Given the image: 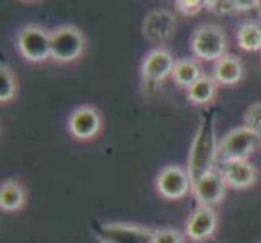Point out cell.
I'll return each mask as SVG.
<instances>
[{
    "instance_id": "cell-1",
    "label": "cell",
    "mask_w": 261,
    "mask_h": 243,
    "mask_svg": "<svg viewBox=\"0 0 261 243\" xmlns=\"http://www.w3.org/2000/svg\"><path fill=\"white\" fill-rule=\"evenodd\" d=\"M219 159V143L216 137V115L213 112L204 114L195 138L188 151L187 170L195 183L203 175L216 169Z\"/></svg>"
},
{
    "instance_id": "cell-2",
    "label": "cell",
    "mask_w": 261,
    "mask_h": 243,
    "mask_svg": "<svg viewBox=\"0 0 261 243\" xmlns=\"http://www.w3.org/2000/svg\"><path fill=\"white\" fill-rule=\"evenodd\" d=\"M85 33L75 24H62L50 31V60L60 65L75 64L85 56Z\"/></svg>"
},
{
    "instance_id": "cell-3",
    "label": "cell",
    "mask_w": 261,
    "mask_h": 243,
    "mask_svg": "<svg viewBox=\"0 0 261 243\" xmlns=\"http://www.w3.org/2000/svg\"><path fill=\"white\" fill-rule=\"evenodd\" d=\"M190 49L198 60L218 62L227 56V36L219 24L206 23L198 26L190 39Z\"/></svg>"
},
{
    "instance_id": "cell-4",
    "label": "cell",
    "mask_w": 261,
    "mask_h": 243,
    "mask_svg": "<svg viewBox=\"0 0 261 243\" xmlns=\"http://www.w3.org/2000/svg\"><path fill=\"white\" fill-rule=\"evenodd\" d=\"M20 56L30 64H44L50 59V31L41 24H26L16 36Z\"/></svg>"
},
{
    "instance_id": "cell-5",
    "label": "cell",
    "mask_w": 261,
    "mask_h": 243,
    "mask_svg": "<svg viewBox=\"0 0 261 243\" xmlns=\"http://www.w3.org/2000/svg\"><path fill=\"white\" fill-rule=\"evenodd\" d=\"M261 145V137L250 128L237 127L230 130L219 143V162L247 160Z\"/></svg>"
},
{
    "instance_id": "cell-6",
    "label": "cell",
    "mask_w": 261,
    "mask_h": 243,
    "mask_svg": "<svg viewBox=\"0 0 261 243\" xmlns=\"http://www.w3.org/2000/svg\"><path fill=\"white\" fill-rule=\"evenodd\" d=\"M154 233L149 227L128 222H107L96 227L99 243H154Z\"/></svg>"
},
{
    "instance_id": "cell-7",
    "label": "cell",
    "mask_w": 261,
    "mask_h": 243,
    "mask_svg": "<svg viewBox=\"0 0 261 243\" xmlns=\"http://www.w3.org/2000/svg\"><path fill=\"white\" fill-rule=\"evenodd\" d=\"M102 114L94 105H80L68 117V133L76 141H93L102 131Z\"/></svg>"
},
{
    "instance_id": "cell-8",
    "label": "cell",
    "mask_w": 261,
    "mask_h": 243,
    "mask_svg": "<svg viewBox=\"0 0 261 243\" xmlns=\"http://www.w3.org/2000/svg\"><path fill=\"white\" fill-rule=\"evenodd\" d=\"M192 188L193 182L188 175V170L180 166H167L161 169L156 177V192L164 200H182L192 192Z\"/></svg>"
},
{
    "instance_id": "cell-9",
    "label": "cell",
    "mask_w": 261,
    "mask_h": 243,
    "mask_svg": "<svg viewBox=\"0 0 261 243\" xmlns=\"http://www.w3.org/2000/svg\"><path fill=\"white\" fill-rule=\"evenodd\" d=\"M177 30V16L167 10V8H156L151 10L141 24L143 36L152 44L163 46L172 36Z\"/></svg>"
},
{
    "instance_id": "cell-10",
    "label": "cell",
    "mask_w": 261,
    "mask_h": 243,
    "mask_svg": "<svg viewBox=\"0 0 261 243\" xmlns=\"http://www.w3.org/2000/svg\"><path fill=\"white\" fill-rule=\"evenodd\" d=\"M192 192L195 195V200L198 206H204V208H214L218 206L227 192V183L224 180L221 170L216 167L211 172L203 175L200 180L193 183Z\"/></svg>"
},
{
    "instance_id": "cell-11",
    "label": "cell",
    "mask_w": 261,
    "mask_h": 243,
    "mask_svg": "<svg viewBox=\"0 0 261 243\" xmlns=\"http://www.w3.org/2000/svg\"><path fill=\"white\" fill-rule=\"evenodd\" d=\"M175 59L167 49L156 47L149 50L141 62V76L148 85H159L172 76Z\"/></svg>"
},
{
    "instance_id": "cell-12",
    "label": "cell",
    "mask_w": 261,
    "mask_h": 243,
    "mask_svg": "<svg viewBox=\"0 0 261 243\" xmlns=\"http://www.w3.org/2000/svg\"><path fill=\"white\" fill-rule=\"evenodd\" d=\"M216 229H218V214L214 208L198 206L185 222V235L193 241H204L211 238Z\"/></svg>"
},
{
    "instance_id": "cell-13",
    "label": "cell",
    "mask_w": 261,
    "mask_h": 243,
    "mask_svg": "<svg viewBox=\"0 0 261 243\" xmlns=\"http://www.w3.org/2000/svg\"><path fill=\"white\" fill-rule=\"evenodd\" d=\"M219 170L226 180L227 186L236 188V190H245V188L253 186L258 172L256 167L247 160H224L221 162Z\"/></svg>"
},
{
    "instance_id": "cell-14",
    "label": "cell",
    "mask_w": 261,
    "mask_h": 243,
    "mask_svg": "<svg viewBox=\"0 0 261 243\" xmlns=\"http://www.w3.org/2000/svg\"><path fill=\"white\" fill-rule=\"evenodd\" d=\"M245 68L242 60L236 56L227 53L226 57L218 60L213 67V78L221 86H236L244 79Z\"/></svg>"
},
{
    "instance_id": "cell-15",
    "label": "cell",
    "mask_w": 261,
    "mask_h": 243,
    "mask_svg": "<svg viewBox=\"0 0 261 243\" xmlns=\"http://www.w3.org/2000/svg\"><path fill=\"white\" fill-rule=\"evenodd\" d=\"M26 201L28 193L24 186L18 180H5L0 186V209L5 212H18L26 206Z\"/></svg>"
},
{
    "instance_id": "cell-16",
    "label": "cell",
    "mask_w": 261,
    "mask_h": 243,
    "mask_svg": "<svg viewBox=\"0 0 261 243\" xmlns=\"http://www.w3.org/2000/svg\"><path fill=\"white\" fill-rule=\"evenodd\" d=\"M218 83L214 81L213 76L203 75L196 81L193 86L187 89V99L188 102H192L196 107H206L210 105L218 94Z\"/></svg>"
},
{
    "instance_id": "cell-17",
    "label": "cell",
    "mask_w": 261,
    "mask_h": 243,
    "mask_svg": "<svg viewBox=\"0 0 261 243\" xmlns=\"http://www.w3.org/2000/svg\"><path fill=\"white\" fill-rule=\"evenodd\" d=\"M203 76L201 65L198 64V60L195 59H178L175 60V65L172 70V78L174 83L180 88L188 89L193 86L198 79Z\"/></svg>"
},
{
    "instance_id": "cell-18",
    "label": "cell",
    "mask_w": 261,
    "mask_h": 243,
    "mask_svg": "<svg viewBox=\"0 0 261 243\" xmlns=\"http://www.w3.org/2000/svg\"><path fill=\"white\" fill-rule=\"evenodd\" d=\"M237 44L245 52L261 50V26L255 21L242 23L237 30Z\"/></svg>"
},
{
    "instance_id": "cell-19",
    "label": "cell",
    "mask_w": 261,
    "mask_h": 243,
    "mask_svg": "<svg viewBox=\"0 0 261 243\" xmlns=\"http://www.w3.org/2000/svg\"><path fill=\"white\" fill-rule=\"evenodd\" d=\"M18 94V79L8 65H0V104H10Z\"/></svg>"
},
{
    "instance_id": "cell-20",
    "label": "cell",
    "mask_w": 261,
    "mask_h": 243,
    "mask_svg": "<svg viewBox=\"0 0 261 243\" xmlns=\"http://www.w3.org/2000/svg\"><path fill=\"white\" fill-rule=\"evenodd\" d=\"M244 123L247 128L261 137V102H255L248 107L244 117Z\"/></svg>"
},
{
    "instance_id": "cell-21",
    "label": "cell",
    "mask_w": 261,
    "mask_h": 243,
    "mask_svg": "<svg viewBox=\"0 0 261 243\" xmlns=\"http://www.w3.org/2000/svg\"><path fill=\"white\" fill-rule=\"evenodd\" d=\"M204 8L214 15H229L237 12V0H206Z\"/></svg>"
},
{
    "instance_id": "cell-22",
    "label": "cell",
    "mask_w": 261,
    "mask_h": 243,
    "mask_svg": "<svg viewBox=\"0 0 261 243\" xmlns=\"http://www.w3.org/2000/svg\"><path fill=\"white\" fill-rule=\"evenodd\" d=\"M154 243H185L184 233L177 229H158L154 233Z\"/></svg>"
},
{
    "instance_id": "cell-23",
    "label": "cell",
    "mask_w": 261,
    "mask_h": 243,
    "mask_svg": "<svg viewBox=\"0 0 261 243\" xmlns=\"http://www.w3.org/2000/svg\"><path fill=\"white\" fill-rule=\"evenodd\" d=\"M177 10L185 16H195L204 8V2L201 0H177Z\"/></svg>"
},
{
    "instance_id": "cell-24",
    "label": "cell",
    "mask_w": 261,
    "mask_h": 243,
    "mask_svg": "<svg viewBox=\"0 0 261 243\" xmlns=\"http://www.w3.org/2000/svg\"><path fill=\"white\" fill-rule=\"evenodd\" d=\"M258 2L255 0H237V12H250L256 8Z\"/></svg>"
},
{
    "instance_id": "cell-25",
    "label": "cell",
    "mask_w": 261,
    "mask_h": 243,
    "mask_svg": "<svg viewBox=\"0 0 261 243\" xmlns=\"http://www.w3.org/2000/svg\"><path fill=\"white\" fill-rule=\"evenodd\" d=\"M256 8H258V10L261 12V0H259V2H258V5H256Z\"/></svg>"
}]
</instances>
